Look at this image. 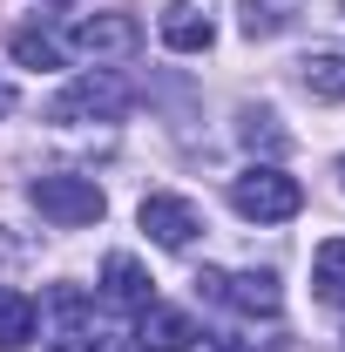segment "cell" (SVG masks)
<instances>
[{
    "mask_svg": "<svg viewBox=\"0 0 345 352\" xmlns=\"http://www.w3.org/2000/svg\"><path fill=\"white\" fill-rule=\"evenodd\" d=\"M7 47H14V61H21V68H61V61H68V47L54 41L47 28H21Z\"/></svg>",
    "mask_w": 345,
    "mask_h": 352,
    "instance_id": "cell-15",
    "label": "cell"
},
{
    "mask_svg": "<svg viewBox=\"0 0 345 352\" xmlns=\"http://www.w3.org/2000/svg\"><path fill=\"white\" fill-rule=\"evenodd\" d=\"M197 292H203L210 305L244 311V318H258V311H264V318H278V305H285V292H278L271 271H203Z\"/></svg>",
    "mask_w": 345,
    "mask_h": 352,
    "instance_id": "cell-3",
    "label": "cell"
},
{
    "mask_svg": "<svg viewBox=\"0 0 345 352\" xmlns=\"http://www.w3.org/2000/svg\"><path fill=\"white\" fill-rule=\"evenodd\" d=\"M142 230L163 244V251H183L197 230H203V210L190 197H142Z\"/></svg>",
    "mask_w": 345,
    "mask_h": 352,
    "instance_id": "cell-5",
    "label": "cell"
},
{
    "mask_svg": "<svg viewBox=\"0 0 345 352\" xmlns=\"http://www.w3.org/2000/svg\"><path fill=\"white\" fill-rule=\"evenodd\" d=\"M339 176H345V163H339Z\"/></svg>",
    "mask_w": 345,
    "mask_h": 352,
    "instance_id": "cell-20",
    "label": "cell"
},
{
    "mask_svg": "<svg viewBox=\"0 0 345 352\" xmlns=\"http://www.w3.org/2000/svg\"><path fill=\"white\" fill-rule=\"evenodd\" d=\"M61 352H115V346H95V339H75V346H61Z\"/></svg>",
    "mask_w": 345,
    "mask_h": 352,
    "instance_id": "cell-17",
    "label": "cell"
},
{
    "mask_svg": "<svg viewBox=\"0 0 345 352\" xmlns=\"http://www.w3.org/2000/svg\"><path fill=\"white\" fill-rule=\"evenodd\" d=\"M163 41H170L176 54H203V47L216 41V28H210V14H203V7L170 0V7H163Z\"/></svg>",
    "mask_w": 345,
    "mask_h": 352,
    "instance_id": "cell-10",
    "label": "cell"
},
{
    "mask_svg": "<svg viewBox=\"0 0 345 352\" xmlns=\"http://www.w3.org/2000/svg\"><path fill=\"white\" fill-rule=\"evenodd\" d=\"M298 75H304V88H311L318 102H345V54H339V47H325V54H304Z\"/></svg>",
    "mask_w": 345,
    "mask_h": 352,
    "instance_id": "cell-13",
    "label": "cell"
},
{
    "mask_svg": "<svg viewBox=\"0 0 345 352\" xmlns=\"http://www.w3.org/2000/svg\"><path fill=\"white\" fill-rule=\"evenodd\" d=\"M102 298L115 311H142V305H156V292H149V271L129 258V251H115V258L102 264Z\"/></svg>",
    "mask_w": 345,
    "mask_h": 352,
    "instance_id": "cell-8",
    "label": "cell"
},
{
    "mask_svg": "<svg viewBox=\"0 0 345 352\" xmlns=\"http://www.w3.org/2000/svg\"><path fill=\"white\" fill-rule=\"evenodd\" d=\"M311 292L325 305H345V237H325L318 258H311Z\"/></svg>",
    "mask_w": 345,
    "mask_h": 352,
    "instance_id": "cell-12",
    "label": "cell"
},
{
    "mask_svg": "<svg viewBox=\"0 0 345 352\" xmlns=\"http://www.w3.org/2000/svg\"><path fill=\"white\" fill-rule=\"evenodd\" d=\"M197 339H203L197 318L176 311V305H142V311H135V346H142V352H190Z\"/></svg>",
    "mask_w": 345,
    "mask_h": 352,
    "instance_id": "cell-6",
    "label": "cell"
},
{
    "mask_svg": "<svg viewBox=\"0 0 345 352\" xmlns=\"http://www.w3.org/2000/svg\"><path fill=\"white\" fill-rule=\"evenodd\" d=\"M34 210H41L47 223H61V230H82V223H95L109 204H102L95 176H34Z\"/></svg>",
    "mask_w": 345,
    "mask_h": 352,
    "instance_id": "cell-4",
    "label": "cell"
},
{
    "mask_svg": "<svg viewBox=\"0 0 345 352\" xmlns=\"http://www.w3.org/2000/svg\"><path fill=\"white\" fill-rule=\"evenodd\" d=\"M47 7H68V0H47Z\"/></svg>",
    "mask_w": 345,
    "mask_h": 352,
    "instance_id": "cell-19",
    "label": "cell"
},
{
    "mask_svg": "<svg viewBox=\"0 0 345 352\" xmlns=\"http://www.w3.org/2000/svg\"><path fill=\"white\" fill-rule=\"evenodd\" d=\"M237 7H244V34H251V41L285 34V28H291V14H298V0H237Z\"/></svg>",
    "mask_w": 345,
    "mask_h": 352,
    "instance_id": "cell-14",
    "label": "cell"
},
{
    "mask_svg": "<svg viewBox=\"0 0 345 352\" xmlns=\"http://www.w3.org/2000/svg\"><path fill=\"white\" fill-rule=\"evenodd\" d=\"M75 47L95 54V61H102V54H135V47H142V28H135L129 14H95V21L75 28Z\"/></svg>",
    "mask_w": 345,
    "mask_h": 352,
    "instance_id": "cell-9",
    "label": "cell"
},
{
    "mask_svg": "<svg viewBox=\"0 0 345 352\" xmlns=\"http://www.w3.org/2000/svg\"><path fill=\"white\" fill-rule=\"evenodd\" d=\"M0 116H14V88L0 82Z\"/></svg>",
    "mask_w": 345,
    "mask_h": 352,
    "instance_id": "cell-18",
    "label": "cell"
},
{
    "mask_svg": "<svg viewBox=\"0 0 345 352\" xmlns=\"http://www.w3.org/2000/svg\"><path fill=\"white\" fill-rule=\"evenodd\" d=\"M135 88L115 75V68H95V75H75V82L54 95V122H115V116H129Z\"/></svg>",
    "mask_w": 345,
    "mask_h": 352,
    "instance_id": "cell-2",
    "label": "cell"
},
{
    "mask_svg": "<svg viewBox=\"0 0 345 352\" xmlns=\"http://www.w3.org/2000/svg\"><path fill=\"white\" fill-rule=\"evenodd\" d=\"M230 204L251 223H285L304 210V190H298V176H285L278 163H251L244 176H230Z\"/></svg>",
    "mask_w": 345,
    "mask_h": 352,
    "instance_id": "cell-1",
    "label": "cell"
},
{
    "mask_svg": "<svg viewBox=\"0 0 345 352\" xmlns=\"http://www.w3.org/2000/svg\"><path fill=\"white\" fill-rule=\"evenodd\" d=\"M27 339H34V298L0 285V352H21Z\"/></svg>",
    "mask_w": 345,
    "mask_h": 352,
    "instance_id": "cell-11",
    "label": "cell"
},
{
    "mask_svg": "<svg viewBox=\"0 0 345 352\" xmlns=\"http://www.w3.org/2000/svg\"><path fill=\"white\" fill-rule=\"evenodd\" d=\"M34 318H41V332H47V339L75 346V339H88V325H95V305H88L75 285H54V292L41 298V311H34Z\"/></svg>",
    "mask_w": 345,
    "mask_h": 352,
    "instance_id": "cell-7",
    "label": "cell"
},
{
    "mask_svg": "<svg viewBox=\"0 0 345 352\" xmlns=\"http://www.w3.org/2000/svg\"><path fill=\"white\" fill-rule=\"evenodd\" d=\"M244 142H251V149H285V129H278V116H244Z\"/></svg>",
    "mask_w": 345,
    "mask_h": 352,
    "instance_id": "cell-16",
    "label": "cell"
}]
</instances>
